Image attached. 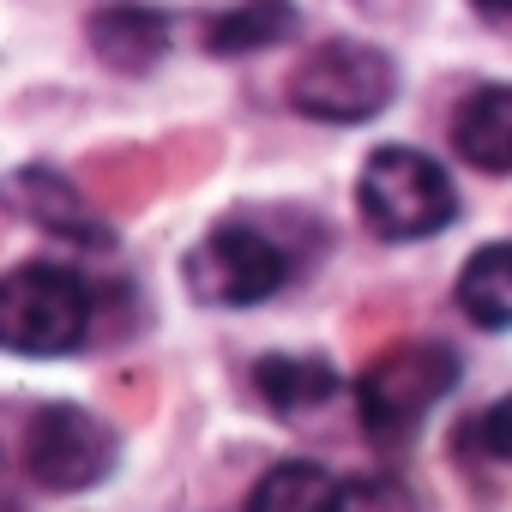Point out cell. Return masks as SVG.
Here are the masks:
<instances>
[{
    "label": "cell",
    "instance_id": "7c38bea8",
    "mask_svg": "<svg viewBox=\"0 0 512 512\" xmlns=\"http://www.w3.org/2000/svg\"><path fill=\"white\" fill-rule=\"evenodd\" d=\"M458 308L482 332H512V241L476 247L458 272Z\"/></svg>",
    "mask_w": 512,
    "mask_h": 512
},
{
    "label": "cell",
    "instance_id": "9a60e30c",
    "mask_svg": "<svg viewBox=\"0 0 512 512\" xmlns=\"http://www.w3.org/2000/svg\"><path fill=\"white\" fill-rule=\"evenodd\" d=\"M476 446L500 464H512V398H500L482 422H476Z\"/></svg>",
    "mask_w": 512,
    "mask_h": 512
},
{
    "label": "cell",
    "instance_id": "7a4b0ae2",
    "mask_svg": "<svg viewBox=\"0 0 512 512\" xmlns=\"http://www.w3.org/2000/svg\"><path fill=\"white\" fill-rule=\"evenodd\" d=\"M458 386V356L446 344H428V338H410V344H392L380 350L362 380H356V410H362V428L374 446H404L428 416L434 404Z\"/></svg>",
    "mask_w": 512,
    "mask_h": 512
},
{
    "label": "cell",
    "instance_id": "8fae6325",
    "mask_svg": "<svg viewBox=\"0 0 512 512\" xmlns=\"http://www.w3.org/2000/svg\"><path fill=\"white\" fill-rule=\"evenodd\" d=\"M253 392L278 416H308L338 398V368H326L314 356H260L253 362Z\"/></svg>",
    "mask_w": 512,
    "mask_h": 512
},
{
    "label": "cell",
    "instance_id": "2e32d148",
    "mask_svg": "<svg viewBox=\"0 0 512 512\" xmlns=\"http://www.w3.org/2000/svg\"><path fill=\"white\" fill-rule=\"evenodd\" d=\"M470 7H476L482 19H506V25H512V0H470Z\"/></svg>",
    "mask_w": 512,
    "mask_h": 512
},
{
    "label": "cell",
    "instance_id": "5bb4252c",
    "mask_svg": "<svg viewBox=\"0 0 512 512\" xmlns=\"http://www.w3.org/2000/svg\"><path fill=\"white\" fill-rule=\"evenodd\" d=\"M338 512H422V506L398 476H356V482H344Z\"/></svg>",
    "mask_w": 512,
    "mask_h": 512
},
{
    "label": "cell",
    "instance_id": "30bf717a",
    "mask_svg": "<svg viewBox=\"0 0 512 512\" xmlns=\"http://www.w3.org/2000/svg\"><path fill=\"white\" fill-rule=\"evenodd\" d=\"M296 25H302V13L290 7V0H241V7H229V13H217V19L205 25V49L223 55V61L260 55V49L290 43Z\"/></svg>",
    "mask_w": 512,
    "mask_h": 512
},
{
    "label": "cell",
    "instance_id": "277c9868",
    "mask_svg": "<svg viewBox=\"0 0 512 512\" xmlns=\"http://www.w3.org/2000/svg\"><path fill=\"white\" fill-rule=\"evenodd\" d=\"M181 272L205 308H260L290 284V253L253 223H217L193 241Z\"/></svg>",
    "mask_w": 512,
    "mask_h": 512
},
{
    "label": "cell",
    "instance_id": "52a82bcc",
    "mask_svg": "<svg viewBox=\"0 0 512 512\" xmlns=\"http://www.w3.org/2000/svg\"><path fill=\"white\" fill-rule=\"evenodd\" d=\"M91 49L103 67L115 73H151L163 55H169V19L157 7H145V0H109V7L91 13Z\"/></svg>",
    "mask_w": 512,
    "mask_h": 512
},
{
    "label": "cell",
    "instance_id": "3957f363",
    "mask_svg": "<svg viewBox=\"0 0 512 512\" xmlns=\"http://www.w3.org/2000/svg\"><path fill=\"white\" fill-rule=\"evenodd\" d=\"M91 338V284L67 266L25 260L0 284V344L13 356H73Z\"/></svg>",
    "mask_w": 512,
    "mask_h": 512
},
{
    "label": "cell",
    "instance_id": "ba28073f",
    "mask_svg": "<svg viewBox=\"0 0 512 512\" xmlns=\"http://www.w3.org/2000/svg\"><path fill=\"white\" fill-rule=\"evenodd\" d=\"M452 145L482 175H512V85H482L452 115Z\"/></svg>",
    "mask_w": 512,
    "mask_h": 512
},
{
    "label": "cell",
    "instance_id": "8992f818",
    "mask_svg": "<svg viewBox=\"0 0 512 512\" xmlns=\"http://www.w3.org/2000/svg\"><path fill=\"white\" fill-rule=\"evenodd\" d=\"M121 458V440L109 422H97L79 404H43L25 428V470L49 494H85L97 488Z\"/></svg>",
    "mask_w": 512,
    "mask_h": 512
},
{
    "label": "cell",
    "instance_id": "6da1fadb",
    "mask_svg": "<svg viewBox=\"0 0 512 512\" xmlns=\"http://www.w3.org/2000/svg\"><path fill=\"white\" fill-rule=\"evenodd\" d=\"M356 211H362V223L380 241H428V235L452 229L458 187H452V175L428 151H416V145H380L362 163Z\"/></svg>",
    "mask_w": 512,
    "mask_h": 512
},
{
    "label": "cell",
    "instance_id": "5b68a950",
    "mask_svg": "<svg viewBox=\"0 0 512 512\" xmlns=\"http://www.w3.org/2000/svg\"><path fill=\"white\" fill-rule=\"evenodd\" d=\"M392 97H398V67L368 43H320L290 73V109L332 127L374 121Z\"/></svg>",
    "mask_w": 512,
    "mask_h": 512
},
{
    "label": "cell",
    "instance_id": "9c48e42d",
    "mask_svg": "<svg viewBox=\"0 0 512 512\" xmlns=\"http://www.w3.org/2000/svg\"><path fill=\"white\" fill-rule=\"evenodd\" d=\"M13 199H19V211H25L37 229H55V235H67V241H85V247H109V229L91 217V205H85L55 169H19Z\"/></svg>",
    "mask_w": 512,
    "mask_h": 512
},
{
    "label": "cell",
    "instance_id": "4fadbf2b",
    "mask_svg": "<svg viewBox=\"0 0 512 512\" xmlns=\"http://www.w3.org/2000/svg\"><path fill=\"white\" fill-rule=\"evenodd\" d=\"M344 500V482L314 464V458H290V464H272L247 494V512H338Z\"/></svg>",
    "mask_w": 512,
    "mask_h": 512
}]
</instances>
